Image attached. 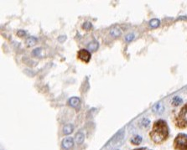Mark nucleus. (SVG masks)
Segmentation results:
<instances>
[{
    "label": "nucleus",
    "instance_id": "f257e3e1",
    "mask_svg": "<svg viewBox=\"0 0 187 150\" xmlns=\"http://www.w3.org/2000/svg\"><path fill=\"white\" fill-rule=\"evenodd\" d=\"M168 126L166 125V123L162 120L156 122L153 127L152 132H150L151 139L156 144L163 143L166 138H168Z\"/></svg>",
    "mask_w": 187,
    "mask_h": 150
},
{
    "label": "nucleus",
    "instance_id": "f03ea898",
    "mask_svg": "<svg viewBox=\"0 0 187 150\" xmlns=\"http://www.w3.org/2000/svg\"><path fill=\"white\" fill-rule=\"evenodd\" d=\"M175 149L176 150H187V135L186 134H179L175 142Z\"/></svg>",
    "mask_w": 187,
    "mask_h": 150
},
{
    "label": "nucleus",
    "instance_id": "7ed1b4c3",
    "mask_svg": "<svg viewBox=\"0 0 187 150\" xmlns=\"http://www.w3.org/2000/svg\"><path fill=\"white\" fill-rule=\"evenodd\" d=\"M178 125L181 127H185L187 126V105L181 109L178 116Z\"/></svg>",
    "mask_w": 187,
    "mask_h": 150
},
{
    "label": "nucleus",
    "instance_id": "20e7f679",
    "mask_svg": "<svg viewBox=\"0 0 187 150\" xmlns=\"http://www.w3.org/2000/svg\"><path fill=\"white\" fill-rule=\"evenodd\" d=\"M78 57L81 59V61H85V62H88L90 61L91 58V54L90 52L87 50H81L78 52Z\"/></svg>",
    "mask_w": 187,
    "mask_h": 150
},
{
    "label": "nucleus",
    "instance_id": "39448f33",
    "mask_svg": "<svg viewBox=\"0 0 187 150\" xmlns=\"http://www.w3.org/2000/svg\"><path fill=\"white\" fill-rule=\"evenodd\" d=\"M74 144V141H73V138H71V137H68V138H66L62 141V147L65 149H71Z\"/></svg>",
    "mask_w": 187,
    "mask_h": 150
},
{
    "label": "nucleus",
    "instance_id": "423d86ee",
    "mask_svg": "<svg viewBox=\"0 0 187 150\" xmlns=\"http://www.w3.org/2000/svg\"><path fill=\"white\" fill-rule=\"evenodd\" d=\"M81 103V101L78 97L76 96H74V97H71L70 100H69V104L73 107H78L79 105Z\"/></svg>",
    "mask_w": 187,
    "mask_h": 150
},
{
    "label": "nucleus",
    "instance_id": "0eeeda50",
    "mask_svg": "<svg viewBox=\"0 0 187 150\" xmlns=\"http://www.w3.org/2000/svg\"><path fill=\"white\" fill-rule=\"evenodd\" d=\"M75 140L77 144H81L84 142V140H85V136H84V134H83L82 132H77L75 136Z\"/></svg>",
    "mask_w": 187,
    "mask_h": 150
},
{
    "label": "nucleus",
    "instance_id": "6e6552de",
    "mask_svg": "<svg viewBox=\"0 0 187 150\" xmlns=\"http://www.w3.org/2000/svg\"><path fill=\"white\" fill-rule=\"evenodd\" d=\"M98 46H99L98 42L96 41V40H92V41H91V42L88 44V49L89 50H92V51H96V50L98 49Z\"/></svg>",
    "mask_w": 187,
    "mask_h": 150
},
{
    "label": "nucleus",
    "instance_id": "1a4fd4ad",
    "mask_svg": "<svg viewBox=\"0 0 187 150\" xmlns=\"http://www.w3.org/2000/svg\"><path fill=\"white\" fill-rule=\"evenodd\" d=\"M164 105L162 103H157L153 106V112L155 113H162L164 111Z\"/></svg>",
    "mask_w": 187,
    "mask_h": 150
},
{
    "label": "nucleus",
    "instance_id": "9d476101",
    "mask_svg": "<svg viewBox=\"0 0 187 150\" xmlns=\"http://www.w3.org/2000/svg\"><path fill=\"white\" fill-rule=\"evenodd\" d=\"M73 129H74V127L72 124H66L63 127V133L66 134V135L71 134L73 131Z\"/></svg>",
    "mask_w": 187,
    "mask_h": 150
},
{
    "label": "nucleus",
    "instance_id": "9b49d317",
    "mask_svg": "<svg viewBox=\"0 0 187 150\" xmlns=\"http://www.w3.org/2000/svg\"><path fill=\"white\" fill-rule=\"evenodd\" d=\"M123 131H122L121 132H119V133L114 137V138L112 139V143L111 145H112V146L115 145L117 143H119V141H120V139H123Z\"/></svg>",
    "mask_w": 187,
    "mask_h": 150
},
{
    "label": "nucleus",
    "instance_id": "f8f14e48",
    "mask_svg": "<svg viewBox=\"0 0 187 150\" xmlns=\"http://www.w3.org/2000/svg\"><path fill=\"white\" fill-rule=\"evenodd\" d=\"M110 35H112V37H119V35H121V30L119 29V28H114L111 30Z\"/></svg>",
    "mask_w": 187,
    "mask_h": 150
},
{
    "label": "nucleus",
    "instance_id": "ddd939ff",
    "mask_svg": "<svg viewBox=\"0 0 187 150\" xmlns=\"http://www.w3.org/2000/svg\"><path fill=\"white\" fill-rule=\"evenodd\" d=\"M36 41H37V39L35 37H29L26 39V44L28 46H32L36 43Z\"/></svg>",
    "mask_w": 187,
    "mask_h": 150
},
{
    "label": "nucleus",
    "instance_id": "4468645a",
    "mask_svg": "<svg viewBox=\"0 0 187 150\" xmlns=\"http://www.w3.org/2000/svg\"><path fill=\"white\" fill-rule=\"evenodd\" d=\"M142 142V138L140 136H135L134 138H132L131 143L134 145H138Z\"/></svg>",
    "mask_w": 187,
    "mask_h": 150
},
{
    "label": "nucleus",
    "instance_id": "2eb2a0df",
    "mask_svg": "<svg viewBox=\"0 0 187 150\" xmlns=\"http://www.w3.org/2000/svg\"><path fill=\"white\" fill-rule=\"evenodd\" d=\"M159 24H160L159 20L157 19H152V20L150 22V25L151 26V27H153V28H156V27H158V26L159 25Z\"/></svg>",
    "mask_w": 187,
    "mask_h": 150
},
{
    "label": "nucleus",
    "instance_id": "dca6fc26",
    "mask_svg": "<svg viewBox=\"0 0 187 150\" xmlns=\"http://www.w3.org/2000/svg\"><path fill=\"white\" fill-rule=\"evenodd\" d=\"M181 102H182V99L180 98L179 96H175L173 99H172V104L175 105V106H178L180 105Z\"/></svg>",
    "mask_w": 187,
    "mask_h": 150
},
{
    "label": "nucleus",
    "instance_id": "f3484780",
    "mask_svg": "<svg viewBox=\"0 0 187 150\" xmlns=\"http://www.w3.org/2000/svg\"><path fill=\"white\" fill-rule=\"evenodd\" d=\"M82 27H83L84 30H89L92 29V24H91L90 22H85V23L83 24V25H82Z\"/></svg>",
    "mask_w": 187,
    "mask_h": 150
},
{
    "label": "nucleus",
    "instance_id": "a211bd4d",
    "mask_svg": "<svg viewBox=\"0 0 187 150\" xmlns=\"http://www.w3.org/2000/svg\"><path fill=\"white\" fill-rule=\"evenodd\" d=\"M150 121L149 119L143 118V120H142V122H141V124H142V126H143V127H148L149 124H150Z\"/></svg>",
    "mask_w": 187,
    "mask_h": 150
},
{
    "label": "nucleus",
    "instance_id": "6ab92c4d",
    "mask_svg": "<svg viewBox=\"0 0 187 150\" xmlns=\"http://www.w3.org/2000/svg\"><path fill=\"white\" fill-rule=\"evenodd\" d=\"M133 39H134V35H133V34H129V35H128L125 37L126 41H132Z\"/></svg>",
    "mask_w": 187,
    "mask_h": 150
},
{
    "label": "nucleus",
    "instance_id": "aec40b11",
    "mask_svg": "<svg viewBox=\"0 0 187 150\" xmlns=\"http://www.w3.org/2000/svg\"><path fill=\"white\" fill-rule=\"evenodd\" d=\"M40 50H41V49H40V48H37V49H35V50L33 51V55H34V56H40Z\"/></svg>",
    "mask_w": 187,
    "mask_h": 150
},
{
    "label": "nucleus",
    "instance_id": "412c9836",
    "mask_svg": "<svg viewBox=\"0 0 187 150\" xmlns=\"http://www.w3.org/2000/svg\"><path fill=\"white\" fill-rule=\"evenodd\" d=\"M17 35H19V37H23V36H25V35H26V32L24 31V30H19L18 33H17Z\"/></svg>",
    "mask_w": 187,
    "mask_h": 150
},
{
    "label": "nucleus",
    "instance_id": "4be33fe9",
    "mask_svg": "<svg viewBox=\"0 0 187 150\" xmlns=\"http://www.w3.org/2000/svg\"><path fill=\"white\" fill-rule=\"evenodd\" d=\"M66 37L65 35H63V36H60V37L58 38V40L61 41V42H63L64 40H66Z\"/></svg>",
    "mask_w": 187,
    "mask_h": 150
},
{
    "label": "nucleus",
    "instance_id": "5701e85b",
    "mask_svg": "<svg viewBox=\"0 0 187 150\" xmlns=\"http://www.w3.org/2000/svg\"><path fill=\"white\" fill-rule=\"evenodd\" d=\"M136 150H149V149H136Z\"/></svg>",
    "mask_w": 187,
    "mask_h": 150
},
{
    "label": "nucleus",
    "instance_id": "b1692460",
    "mask_svg": "<svg viewBox=\"0 0 187 150\" xmlns=\"http://www.w3.org/2000/svg\"><path fill=\"white\" fill-rule=\"evenodd\" d=\"M117 150H119V149H117Z\"/></svg>",
    "mask_w": 187,
    "mask_h": 150
}]
</instances>
